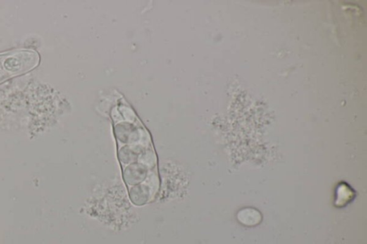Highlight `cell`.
Returning <instances> with one entry per match:
<instances>
[{"label":"cell","mask_w":367,"mask_h":244,"mask_svg":"<svg viewBox=\"0 0 367 244\" xmlns=\"http://www.w3.org/2000/svg\"><path fill=\"white\" fill-rule=\"evenodd\" d=\"M38 63V55L33 51H13L0 55V83L33 70Z\"/></svg>","instance_id":"obj_1"}]
</instances>
